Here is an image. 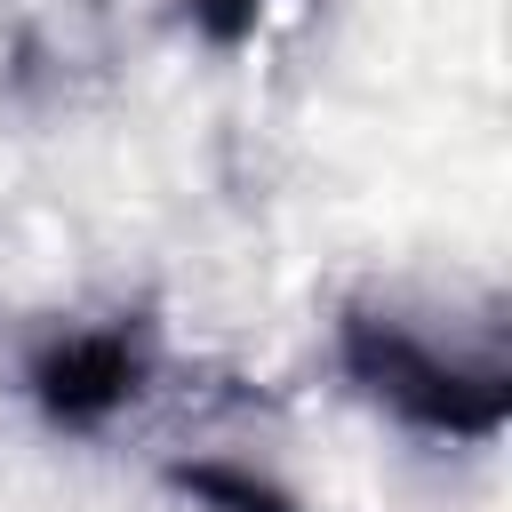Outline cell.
I'll use <instances>...</instances> for the list:
<instances>
[{"mask_svg":"<svg viewBox=\"0 0 512 512\" xmlns=\"http://www.w3.org/2000/svg\"><path fill=\"white\" fill-rule=\"evenodd\" d=\"M256 8H264V0H200V24H208L216 40H232V32H240Z\"/></svg>","mask_w":512,"mask_h":512,"instance_id":"277c9868","label":"cell"},{"mask_svg":"<svg viewBox=\"0 0 512 512\" xmlns=\"http://www.w3.org/2000/svg\"><path fill=\"white\" fill-rule=\"evenodd\" d=\"M32 376H40L48 416H64V424H104V416L136 392L144 352L128 344V328H88V336H64Z\"/></svg>","mask_w":512,"mask_h":512,"instance_id":"7a4b0ae2","label":"cell"},{"mask_svg":"<svg viewBox=\"0 0 512 512\" xmlns=\"http://www.w3.org/2000/svg\"><path fill=\"white\" fill-rule=\"evenodd\" d=\"M192 496H208V504H224V512H288V496L280 488H264V480H248V472H232V464H184L176 472Z\"/></svg>","mask_w":512,"mask_h":512,"instance_id":"3957f363","label":"cell"},{"mask_svg":"<svg viewBox=\"0 0 512 512\" xmlns=\"http://www.w3.org/2000/svg\"><path fill=\"white\" fill-rule=\"evenodd\" d=\"M344 368H352L384 408H400V416L424 424V432L488 440V432L512 416V376H504L496 360H488V368H464V360L432 352L416 328L376 320V312H352V320H344Z\"/></svg>","mask_w":512,"mask_h":512,"instance_id":"6da1fadb","label":"cell"}]
</instances>
